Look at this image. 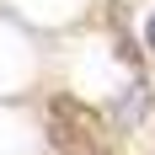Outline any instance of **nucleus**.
Returning <instances> with one entry per match:
<instances>
[{"mask_svg":"<svg viewBox=\"0 0 155 155\" xmlns=\"http://www.w3.org/2000/svg\"><path fill=\"white\" fill-rule=\"evenodd\" d=\"M48 144H54L59 155H96V150H102V144H91L86 134H75V128L54 123V118H48Z\"/></svg>","mask_w":155,"mask_h":155,"instance_id":"nucleus-2","label":"nucleus"},{"mask_svg":"<svg viewBox=\"0 0 155 155\" xmlns=\"http://www.w3.org/2000/svg\"><path fill=\"white\" fill-rule=\"evenodd\" d=\"M144 43L155 48V16H150V21H144Z\"/></svg>","mask_w":155,"mask_h":155,"instance_id":"nucleus-4","label":"nucleus"},{"mask_svg":"<svg viewBox=\"0 0 155 155\" xmlns=\"http://www.w3.org/2000/svg\"><path fill=\"white\" fill-rule=\"evenodd\" d=\"M48 118L64 128H75V134H86L91 144H102V134H107V123H102V112H91L86 102H75V96H54V107H48Z\"/></svg>","mask_w":155,"mask_h":155,"instance_id":"nucleus-1","label":"nucleus"},{"mask_svg":"<svg viewBox=\"0 0 155 155\" xmlns=\"http://www.w3.org/2000/svg\"><path fill=\"white\" fill-rule=\"evenodd\" d=\"M139 107H144V86H134V91L118 102V123H134V118H139Z\"/></svg>","mask_w":155,"mask_h":155,"instance_id":"nucleus-3","label":"nucleus"}]
</instances>
